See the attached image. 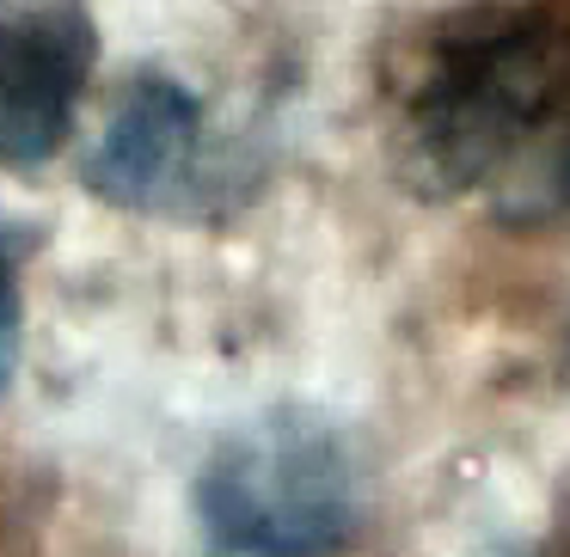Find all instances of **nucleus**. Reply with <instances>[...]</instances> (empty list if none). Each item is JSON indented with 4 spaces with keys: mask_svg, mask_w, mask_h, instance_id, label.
Masks as SVG:
<instances>
[{
    "mask_svg": "<svg viewBox=\"0 0 570 557\" xmlns=\"http://www.w3.org/2000/svg\"><path fill=\"white\" fill-rule=\"evenodd\" d=\"M190 508L215 557H344L368 520V471L344 422L276 405L203 454Z\"/></svg>",
    "mask_w": 570,
    "mask_h": 557,
    "instance_id": "obj_2",
    "label": "nucleus"
},
{
    "mask_svg": "<svg viewBox=\"0 0 570 557\" xmlns=\"http://www.w3.org/2000/svg\"><path fill=\"white\" fill-rule=\"evenodd\" d=\"M227 166L209 129V105L173 68H141L117 87L99 141L87 148L80 185L111 209L197 215L215 209Z\"/></svg>",
    "mask_w": 570,
    "mask_h": 557,
    "instance_id": "obj_3",
    "label": "nucleus"
},
{
    "mask_svg": "<svg viewBox=\"0 0 570 557\" xmlns=\"http://www.w3.org/2000/svg\"><path fill=\"white\" fill-rule=\"evenodd\" d=\"M92 62L87 7H0V166H38L62 148Z\"/></svg>",
    "mask_w": 570,
    "mask_h": 557,
    "instance_id": "obj_4",
    "label": "nucleus"
},
{
    "mask_svg": "<svg viewBox=\"0 0 570 557\" xmlns=\"http://www.w3.org/2000/svg\"><path fill=\"white\" fill-rule=\"evenodd\" d=\"M38 251V227L26 215L0 209V398L19 368V337H26V263Z\"/></svg>",
    "mask_w": 570,
    "mask_h": 557,
    "instance_id": "obj_5",
    "label": "nucleus"
},
{
    "mask_svg": "<svg viewBox=\"0 0 570 557\" xmlns=\"http://www.w3.org/2000/svg\"><path fill=\"white\" fill-rule=\"evenodd\" d=\"M405 129L442 190L570 209V19L509 13L435 38Z\"/></svg>",
    "mask_w": 570,
    "mask_h": 557,
    "instance_id": "obj_1",
    "label": "nucleus"
}]
</instances>
